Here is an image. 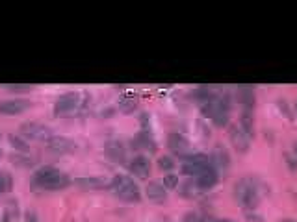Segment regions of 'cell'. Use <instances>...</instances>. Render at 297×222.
Wrapping results in <instances>:
<instances>
[{
    "instance_id": "6da1fadb",
    "label": "cell",
    "mask_w": 297,
    "mask_h": 222,
    "mask_svg": "<svg viewBox=\"0 0 297 222\" xmlns=\"http://www.w3.org/2000/svg\"><path fill=\"white\" fill-rule=\"evenodd\" d=\"M234 200L238 206H241L245 211H255V207L258 206L260 200V192H258V185L253 178H241L234 183L232 189Z\"/></svg>"
},
{
    "instance_id": "7a4b0ae2",
    "label": "cell",
    "mask_w": 297,
    "mask_h": 222,
    "mask_svg": "<svg viewBox=\"0 0 297 222\" xmlns=\"http://www.w3.org/2000/svg\"><path fill=\"white\" fill-rule=\"evenodd\" d=\"M110 189L112 192L115 195L117 198H121L123 202H130V204H136L141 200V191H139V187L134 183L132 178L128 176H123V174H119V176H113L112 182H110Z\"/></svg>"
},
{
    "instance_id": "3957f363",
    "label": "cell",
    "mask_w": 297,
    "mask_h": 222,
    "mask_svg": "<svg viewBox=\"0 0 297 222\" xmlns=\"http://www.w3.org/2000/svg\"><path fill=\"white\" fill-rule=\"evenodd\" d=\"M86 104V98L78 93H65L54 104V113L56 117H72L75 113L82 109Z\"/></svg>"
},
{
    "instance_id": "277c9868",
    "label": "cell",
    "mask_w": 297,
    "mask_h": 222,
    "mask_svg": "<svg viewBox=\"0 0 297 222\" xmlns=\"http://www.w3.org/2000/svg\"><path fill=\"white\" fill-rule=\"evenodd\" d=\"M19 131L28 141H48L52 137L51 128L41 124V122H22L19 126Z\"/></svg>"
},
{
    "instance_id": "5b68a950",
    "label": "cell",
    "mask_w": 297,
    "mask_h": 222,
    "mask_svg": "<svg viewBox=\"0 0 297 222\" xmlns=\"http://www.w3.org/2000/svg\"><path fill=\"white\" fill-rule=\"evenodd\" d=\"M229 139H231L234 150L240 152V154H245L251 147V137L247 135L238 124H229Z\"/></svg>"
},
{
    "instance_id": "8992f818",
    "label": "cell",
    "mask_w": 297,
    "mask_h": 222,
    "mask_svg": "<svg viewBox=\"0 0 297 222\" xmlns=\"http://www.w3.org/2000/svg\"><path fill=\"white\" fill-rule=\"evenodd\" d=\"M32 104L24 98H10L0 102V115H21Z\"/></svg>"
},
{
    "instance_id": "52a82bcc",
    "label": "cell",
    "mask_w": 297,
    "mask_h": 222,
    "mask_svg": "<svg viewBox=\"0 0 297 222\" xmlns=\"http://www.w3.org/2000/svg\"><path fill=\"white\" fill-rule=\"evenodd\" d=\"M128 171L132 172L134 176L139 178V180H147L148 174H151V161H148L147 156H138L132 157V161L128 163Z\"/></svg>"
},
{
    "instance_id": "ba28073f",
    "label": "cell",
    "mask_w": 297,
    "mask_h": 222,
    "mask_svg": "<svg viewBox=\"0 0 297 222\" xmlns=\"http://www.w3.org/2000/svg\"><path fill=\"white\" fill-rule=\"evenodd\" d=\"M46 150L52 152V154H58V156H62V154H67V152H72L75 150V143L69 139V137H63V135H52L48 141H46Z\"/></svg>"
},
{
    "instance_id": "9c48e42d",
    "label": "cell",
    "mask_w": 297,
    "mask_h": 222,
    "mask_svg": "<svg viewBox=\"0 0 297 222\" xmlns=\"http://www.w3.org/2000/svg\"><path fill=\"white\" fill-rule=\"evenodd\" d=\"M210 163L217 172H227L231 169V156L225 147H215L210 154Z\"/></svg>"
},
{
    "instance_id": "30bf717a",
    "label": "cell",
    "mask_w": 297,
    "mask_h": 222,
    "mask_svg": "<svg viewBox=\"0 0 297 222\" xmlns=\"http://www.w3.org/2000/svg\"><path fill=\"white\" fill-rule=\"evenodd\" d=\"M217 180H219V172L215 171L212 165H208V166H205V169L201 171L199 176L195 178V183L199 185L201 191L205 192V191H210L212 187L217 183Z\"/></svg>"
},
{
    "instance_id": "8fae6325",
    "label": "cell",
    "mask_w": 297,
    "mask_h": 222,
    "mask_svg": "<svg viewBox=\"0 0 297 222\" xmlns=\"http://www.w3.org/2000/svg\"><path fill=\"white\" fill-rule=\"evenodd\" d=\"M188 147H190V143H188V139H186L182 133L173 131V133L167 135V148L173 152L175 156H179L180 159L188 154Z\"/></svg>"
},
{
    "instance_id": "7c38bea8",
    "label": "cell",
    "mask_w": 297,
    "mask_h": 222,
    "mask_svg": "<svg viewBox=\"0 0 297 222\" xmlns=\"http://www.w3.org/2000/svg\"><path fill=\"white\" fill-rule=\"evenodd\" d=\"M58 172L60 171H58L56 166H52V165H45V166H41V169H37V171L34 172V178H32V185L36 187V189H43L45 183L51 182Z\"/></svg>"
},
{
    "instance_id": "4fadbf2b",
    "label": "cell",
    "mask_w": 297,
    "mask_h": 222,
    "mask_svg": "<svg viewBox=\"0 0 297 222\" xmlns=\"http://www.w3.org/2000/svg\"><path fill=\"white\" fill-rule=\"evenodd\" d=\"M106 156L112 159L113 163H125L127 161V147L123 145V141H108L106 143Z\"/></svg>"
},
{
    "instance_id": "5bb4252c",
    "label": "cell",
    "mask_w": 297,
    "mask_h": 222,
    "mask_svg": "<svg viewBox=\"0 0 297 222\" xmlns=\"http://www.w3.org/2000/svg\"><path fill=\"white\" fill-rule=\"evenodd\" d=\"M145 192H147L148 200H153V202L160 204V202H165V200H167V189H165L162 180H153V182H148Z\"/></svg>"
},
{
    "instance_id": "9a60e30c",
    "label": "cell",
    "mask_w": 297,
    "mask_h": 222,
    "mask_svg": "<svg viewBox=\"0 0 297 222\" xmlns=\"http://www.w3.org/2000/svg\"><path fill=\"white\" fill-rule=\"evenodd\" d=\"M236 100L240 102L243 109H255V87L240 86L236 89Z\"/></svg>"
},
{
    "instance_id": "2e32d148",
    "label": "cell",
    "mask_w": 297,
    "mask_h": 222,
    "mask_svg": "<svg viewBox=\"0 0 297 222\" xmlns=\"http://www.w3.org/2000/svg\"><path fill=\"white\" fill-rule=\"evenodd\" d=\"M134 147L136 148H141V150H147V152H151V154H154L156 152V143H154V137H153V133H151V130H141L136 135V139H134V143H132Z\"/></svg>"
},
{
    "instance_id": "e0dca14e",
    "label": "cell",
    "mask_w": 297,
    "mask_h": 222,
    "mask_svg": "<svg viewBox=\"0 0 297 222\" xmlns=\"http://www.w3.org/2000/svg\"><path fill=\"white\" fill-rule=\"evenodd\" d=\"M238 126L241 130L245 131L247 135L251 137L255 135V111L253 109H241V115H240V124Z\"/></svg>"
},
{
    "instance_id": "ac0fdd59",
    "label": "cell",
    "mask_w": 297,
    "mask_h": 222,
    "mask_svg": "<svg viewBox=\"0 0 297 222\" xmlns=\"http://www.w3.org/2000/svg\"><path fill=\"white\" fill-rule=\"evenodd\" d=\"M75 185H78L80 189H104V187H110V183L104 178H77Z\"/></svg>"
},
{
    "instance_id": "d6986e66",
    "label": "cell",
    "mask_w": 297,
    "mask_h": 222,
    "mask_svg": "<svg viewBox=\"0 0 297 222\" xmlns=\"http://www.w3.org/2000/svg\"><path fill=\"white\" fill-rule=\"evenodd\" d=\"M179 189H180V195L186 197V198H195V197H199L201 192H203L199 189V185L195 183V180H188V182L180 183Z\"/></svg>"
},
{
    "instance_id": "ffe728a7",
    "label": "cell",
    "mask_w": 297,
    "mask_h": 222,
    "mask_svg": "<svg viewBox=\"0 0 297 222\" xmlns=\"http://www.w3.org/2000/svg\"><path fill=\"white\" fill-rule=\"evenodd\" d=\"M219 104H221V98L214 95L212 100H208L206 104L201 106V113H203V117H206V119H214V115L217 113V109H219Z\"/></svg>"
},
{
    "instance_id": "44dd1931",
    "label": "cell",
    "mask_w": 297,
    "mask_h": 222,
    "mask_svg": "<svg viewBox=\"0 0 297 222\" xmlns=\"http://www.w3.org/2000/svg\"><path fill=\"white\" fill-rule=\"evenodd\" d=\"M212 98H214V95H212V89L208 86H201L193 91V100L199 102L201 106L206 104L208 100H212Z\"/></svg>"
},
{
    "instance_id": "7402d4cb",
    "label": "cell",
    "mask_w": 297,
    "mask_h": 222,
    "mask_svg": "<svg viewBox=\"0 0 297 222\" xmlns=\"http://www.w3.org/2000/svg\"><path fill=\"white\" fill-rule=\"evenodd\" d=\"M11 161L15 163V165H19V166H26V169H30V166L36 165V159L30 157V154H13Z\"/></svg>"
},
{
    "instance_id": "603a6c76",
    "label": "cell",
    "mask_w": 297,
    "mask_h": 222,
    "mask_svg": "<svg viewBox=\"0 0 297 222\" xmlns=\"http://www.w3.org/2000/svg\"><path fill=\"white\" fill-rule=\"evenodd\" d=\"M162 182H164V185H165V189H167V191H173V189H177V187L180 185L179 176H177V174H173V172H167Z\"/></svg>"
},
{
    "instance_id": "cb8c5ba5",
    "label": "cell",
    "mask_w": 297,
    "mask_h": 222,
    "mask_svg": "<svg viewBox=\"0 0 297 222\" xmlns=\"http://www.w3.org/2000/svg\"><path fill=\"white\" fill-rule=\"evenodd\" d=\"M175 159L171 156H160L158 157V166H160V171H165V172H171L175 169Z\"/></svg>"
},
{
    "instance_id": "d4e9b609",
    "label": "cell",
    "mask_w": 297,
    "mask_h": 222,
    "mask_svg": "<svg viewBox=\"0 0 297 222\" xmlns=\"http://www.w3.org/2000/svg\"><path fill=\"white\" fill-rule=\"evenodd\" d=\"M277 106H279L281 113H284V115H286L290 121H293V119H295V113H293V109L290 107L288 100H284V98H279V100H277Z\"/></svg>"
},
{
    "instance_id": "484cf974",
    "label": "cell",
    "mask_w": 297,
    "mask_h": 222,
    "mask_svg": "<svg viewBox=\"0 0 297 222\" xmlns=\"http://www.w3.org/2000/svg\"><path fill=\"white\" fill-rule=\"evenodd\" d=\"M10 139V145L13 148H17V150H21V152H28V143H24L21 139V137H17V135H10L8 137Z\"/></svg>"
},
{
    "instance_id": "4316f807",
    "label": "cell",
    "mask_w": 297,
    "mask_h": 222,
    "mask_svg": "<svg viewBox=\"0 0 297 222\" xmlns=\"http://www.w3.org/2000/svg\"><path fill=\"white\" fill-rule=\"evenodd\" d=\"M284 163L292 172H297V157L293 156L292 152H284Z\"/></svg>"
},
{
    "instance_id": "83f0119b",
    "label": "cell",
    "mask_w": 297,
    "mask_h": 222,
    "mask_svg": "<svg viewBox=\"0 0 297 222\" xmlns=\"http://www.w3.org/2000/svg\"><path fill=\"white\" fill-rule=\"evenodd\" d=\"M6 89L10 93H15V95H22V93H30L32 86H21V84H15V86H6Z\"/></svg>"
},
{
    "instance_id": "f1b7e54d",
    "label": "cell",
    "mask_w": 297,
    "mask_h": 222,
    "mask_svg": "<svg viewBox=\"0 0 297 222\" xmlns=\"http://www.w3.org/2000/svg\"><path fill=\"white\" fill-rule=\"evenodd\" d=\"M11 191V178L8 174H0V195Z\"/></svg>"
},
{
    "instance_id": "f546056e",
    "label": "cell",
    "mask_w": 297,
    "mask_h": 222,
    "mask_svg": "<svg viewBox=\"0 0 297 222\" xmlns=\"http://www.w3.org/2000/svg\"><path fill=\"white\" fill-rule=\"evenodd\" d=\"M245 220L247 222H264V218L258 215V213H255V211H247L245 213Z\"/></svg>"
},
{
    "instance_id": "4dcf8cb0",
    "label": "cell",
    "mask_w": 297,
    "mask_h": 222,
    "mask_svg": "<svg viewBox=\"0 0 297 222\" xmlns=\"http://www.w3.org/2000/svg\"><path fill=\"white\" fill-rule=\"evenodd\" d=\"M182 222H203V217H199L197 213H186Z\"/></svg>"
},
{
    "instance_id": "1f68e13d",
    "label": "cell",
    "mask_w": 297,
    "mask_h": 222,
    "mask_svg": "<svg viewBox=\"0 0 297 222\" xmlns=\"http://www.w3.org/2000/svg\"><path fill=\"white\" fill-rule=\"evenodd\" d=\"M134 107H136V102H123V104H121V109H125L128 113V109H134Z\"/></svg>"
},
{
    "instance_id": "d6a6232c",
    "label": "cell",
    "mask_w": 297,
    "mask_h": 222,
    "mask_svg": "<svg viewBox=\"0 0 297 222\" xmlns=\"http://www.w3.org/2000/svg\"><path fill=\"white\" fill-rule=\"evenodd\" d=\"M24 222H39V220H37V215H36V213L32 211V213H28V215H26Z\"/></svg>"
},
{
    "instance_id": "836d02e7",
    "label": "cell",
    "mask_w": 297,
    "mask_h": 222,
    "mask_svg": "<svg viewBox=\"0 0 297 222\" xmlns=\"http://www.w3.org/2000/svg\"><path fill=\"white\" fill-rule=\"evenodd\" d=\"M203 222H231V220H221V218H214V217H205Z\"/></svg>"
},
{
    "instance_id": "e575fe53",
    "label": "cell",
    "mask_w": 297,
    "mask_h": 222,
    "mask_svg": "<svg viewBox=\"0 0 297 222\" xmlns=\"http://www.w3.org/2000/svg\"><path fill=\"white\" fill-rule=\"evenodd\" d=\"M292 148H293V152H292V154H293V156H295V157H297V141H295V143H293V147H292Z\"/></svg>"
},
{
    "instance_id": "d590c367",
    "label": "cell",
    "mask_w": 297,
    "mask_h": 222,
    "mask_svg": "<svg viewBox=\"0 0 297 222\" xmlns=\"http://www.w3.org/2000/svg\"><path fill=\"white\" fill-rule=\"evenodd\" d=\"M293 113L297 115V102H295V106H293Z\"/></svg>"
},
{
    "instance_id": "8d00e7d4",
    "label": "cell",
    "mask_w": 297,
    "mask_h": 222,
    "mask_svg": "<svg viewBox=\"0 0 297 222\" xmlns=\"http://www.w3.org/2000/svg\"><path fill=\"white\" fill-rule=\"evenodd\" d=\"M284 222H295V220H284Z\"/></svg>"
},
{
    "instance_id": "74e56055",
    "label": "cell",
    "mask_w": 297,
    "mask_h": 222,
    "mask_svg": "<svg viewBox=\"0 0 297 222\" xmlns=\"http://www.w3.org/2000/svg\"><path fill=\"white\" fill-rule=\"evenodd\" d=\"M0 156H2V150H0Z\"/></svg>"
}]
</instances>
